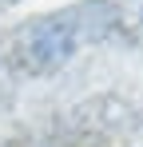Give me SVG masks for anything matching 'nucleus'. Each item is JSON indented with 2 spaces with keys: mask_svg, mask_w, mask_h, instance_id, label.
<instances>
[{
  "mask_svg": "<svg viewBox=\"0 0 143 147\" xmlns=\"http://www.w3.org/2000/svg\"><path fill=\"white\" fill-rule=\"evenodd\" d=\"M72 48H76V36H72V28L64 20H40V24H32L20 36V56H24V64L36 68V72L60 68L72 56Z\"/></svg>",
  "mask_w": 143,
  "mask_h": 147,
  "instance_id": "obj_1",
  "label": "nucleus"
}]
</instances>
